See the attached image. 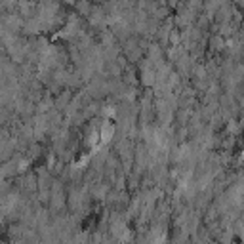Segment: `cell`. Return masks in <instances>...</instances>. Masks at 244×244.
Returning a JSON list of instances; mask_svg holds the SVG:
<instances>
[{
  "mask_svg": "<svg viewBox=\"0 0 244 244\" xmlns=\"http://www.w3.org/2000/svg\"><path fill=\"white\" fill-rule=\"evenodd\" d=\"M221 42H223V40H221L219 37L212 38V48H214V50H221Z\"/></svg>",
  "mask_w": 244,
  "mask_h": 244,
  "instance_id": "cell-1",
  "label": "cell"
}]
</instances>
